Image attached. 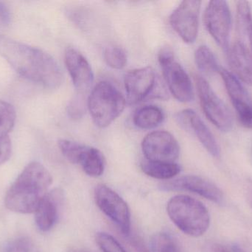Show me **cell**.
Instances as JSON below:
<instances>
[{
    "label": "cell",
    "mask_w": 252,
    "mask_h": 252,
    "mask_svg": "<svg viewBox=\"0 0 252 252\" xmlns=\"http://www.w3.org/2000/svg\"><path fill=\"white\" fill-rule=\"evenodd\" d=\"M0 56L19 75L35 84L56 89L63 83L62 68L41 49L0 34Z\"/></svg>",
    "instance_id": "1"
},
{
    "label": "cell",
    "mask_w": 252,
    "mask_h": 252,
    "mask_svg": "<svg viewBox=\"0 0 252 252\" xmlns=\"http://www.w3.org/2000/svg\"><path fill=\"white\" fill-rule=\"evenodd\" d=\"M52 183L53 178L45 167L35 161L30 163L7 190L4 205L15 213H34Z\"/></svg>",
    "instance_id": "2"
},
{
    "label": "cell",
    "mask_w": 252,
    "mask_h": 252,
    "mask_svg": "<svg viewBox=\"0 0 252 252\" xmlns=\"http://www.w3.org/2000/svg\"><path fill=\"white\" fill-rule=\"evenodd\" d=\"M167 212L173 223L189 236H201L210 227V216L207 207L188 195L172 198L167 204Z\"/></svg>",
    "instance_id": "3"
},
{
    "label": "cell",
    "mask_w": 252,
    "mask_h": 252,
    "mask_svg": "<svg viewBox=\"0 0 252 252\" xmlns=\"http://www.w3.org/2000/svg\"><path fill=\"white\" fill-rule=\"evenodd\" d=\"M126 99L121 92L108 81H100L93 89L87 108L94 124L100 128L110 125L125 109Z\"/></svg>",
    "instance_id": "4"
},
{
    "label": "cell",
    "mask_w": 252,
    "mask_h": 252,
    "mask_svg": "<svg viewBox=\"0 0 252 252\" xmlns=\"http://www.w3.org/2000/svg\"><path fill=\"white\" fill-rule=\"evenodd\" d=\"M158 59L172 95L184 103L192 101L194 92L192 81L183 67L175 59L173 51L167 47L161 49Z\"/></svg>",
    "instance_id": "5"
},
{
    "label": "cell",
    "mask_w": 252,
    "mask_h": 252,
    "mask_svg": "<svg viewBox=\"0 0 252 252\" xmlns=\"http://www.w3.org/2000/svg\"><path fill=\"white\" fill-rule=\"evenodd\" d=\"M195 84L201 108L207 118L220 131H230L233 127V116L229 108L207 80L198 75L195 77Z\"/></svg>",
    "instance_id": "6"
},
{
    "label": "cell",
    "mask_w": 252,
    "mask_h": 252,
    "mask_svg": "<svg viewBox=\"0 0 252 252\" xmlns=\"http://www.w3.org/2000/svg\"><path fill=\"white\" fill-rule=\"evenodd\" d=\"M96 204L100 210L115 223L124 235L130 233V212L125 201L106 185L100 184L94 191Z\"/></svg>",
    "instance_id": "7"
},
{
    "label": "cell",
    "mask_w": 252,
    "mask_h": 252,
    "mask_svg": "<svg viewBox=\"0 0 252 252\" xmlns=\"http://www.w3.org/2000/svg\"><path fill=\"white\" fill-rule=\"evenodd\" d=\"M204 24L216 42L224 50L229 47L232 16L226 1H210L204 13Z\"/></svg>",
    "instance_id": "8"
},
{
    "label": "cell",
    "mask_w": 252,
    "mask_h": 252,
    "mask_svg": "<svg viewBox=\"0 0 252 252\" xmlns=\"http://www.w3.org/2000/svg\"><path fill=\"white\" fill-rule=\"evenodd\" d=\"M201 5L199 0H185L170 15L172 28L188 44L195 42L198 36Z\"/></svg>",
    "instance_id": "9"
},
{
    "label": "cell",
    "mask_w": 252,
    "mask_h": 252,
    "mask_svg": "<svg viewBox=\"0 0 252 252\" xmlns=\"http://www.w3.org/2000/svg\"><path fill=\"white\" fill-rule=\"evenodd\" d=\"M142 149L147 161L175 163L180 154V146L173 135L166 131H154L145 136Z\"/></svg>",
    "instance_id": "10"
},
{
    "label": "cell",
    "mask_w": 252,
    "mask_h": 252,
    "mask_svg": "<svg viewBox=\"0 0 252 252\" xmlns=\"http://www.w3.org/2000/svg\"><path fill=\"white\" fill-rule=\"evenodd\" d=\"M161 190L185 191L200 195L216 204L223 201L222 191L215 183L197 176H185L159 185Z\"/></svg>",
    "instance_id": "11"
},
{
    "label": "cell",
    "mask_w": 252,
    "mask_h": 252,
    "mask_svg": "<svg viewBox=\"0 0 252 252\" xmlns=\"http://www.w3.org/2000/svg\"><path fill=\"white\" fill-rule=\"evenodd\" d=\"M125 88L129 105L150 99L157 84V75L151 67L133 70L125 76Z\"/></svg>",
    "instance_id": "12"
},
{
    "label": "cell",
    "mask_w": 252,
    "mask_h": 252,
    "mask_svg": "<svg viewBox=\"0 0 252 252\" xmlns=\"http://www.w3.org/2000/svg\"><path fill=\"white\" fill-rule=\"evenodd\" d=\"M176 119L181 127L195 135L210 155L215 158L220 157V146L216 138L195 111L183 109L176 114Z\"/></svg>",
    "instance_id": "13"
},
{
    "label": "cell",
    "mask_w": 252,
    "mask_h": 252,
    "mask_svg": "<svg viewBox=\"0 0 252 252\" xmlns=\"http://www.w3.org/2000/svg\"><path fill=\"white\" fill-rule=\"evenodd\" d=\"M64 61L74 86L78 93L83 94L90 88L94 80L90 63L80 52L73 48L66 49Z\"/></svg>",
    "instance_id": "14"
},
{
    "label": "cell",
    "mask_w": 252,
    "mask_h": 252,
    "mask_svg": "<svg viewBox=\"0 0 252 252\" xmlns=\"http://www.w3.org/2000/svg\"><path fill=\"white\" fill-rule=\"evenodd\" d=\"M63 193L59 189L48 192L40 201L35 211V221L38 229L48 232L56 224Z\"/></svg>",
    "instance_id": "15"
},
{
    "label": "cell",
    "mask_w": 252,
    "mask_h": 252,
    "mask_svg": "<svg viewBox=\"0 0 252 252\" xmlns=\"http://www.w3.org/2000/svg\"><path fill=\"white\" fill-rule=\"evenodd\" d=\"M228 62L234 75L245 84L252 86V53L244 43L235 41L226 51Z\"/></svg>",
    "instance_id": "16"
},
{
    "label": "cell",
    "mask_w": 252,
    "mask_h": 252,
    "mask_svg": "<svg viewBox=\"0 0 252 252\" xmlns=\"http://www.w3.org/2000/svg\"><path fill=\"white\" fill-rule=\"evenodd\" d=\"M219 74L221 75L222 79L224 82L225 87L228 95L230 98L232 105L238 104L252 102L249 93L242 83L234 75L224 68H220Z\"/></svg>",
    "instance_id": "17"
},
{
    "label": "cell",
    "mask_w": 252,
    "mask_h": 252,
    "mask_svg": "<svg viewBox=\"0 0 252 252\" xmlns=\"http://www.w3.org/2000/svg\"><path fill=\"white\" fill-rule=\"evenodd\" d=\"M164 120V113L158 107L148 105L137 109L133 115V123L139 129L151 130L159 126Z\"/></svg>",
    "instance_id": "18"
},
{
    "label": "cell",
    "mask_w": 252,
    "mask_h": 252,
    "mask_svg": "<svg viewBox=\"0 0 252 252\" xmlns=\"http://www.w3.org/2000/svg\"><path fill=\"white\" fill-rule=\"evenodd\" d=\"M141 168L147 176L159 180H169L173 179L181 172L180 166L176 163L146 161L142 163Z\"/></svg>",
    "instance_id": "19"
},
{
    "label": "cell",
    "mask_w": 252,
    "mask_h": 252,
    "mask_svg": "<svg viewBox=\"0 0 252 252\" xmlns=\"http://www.w3.org/2000/svg\"><path fill=\"white\" fill-rule=\"evenodd\" d=\"M79 164L83 170L91 177L101 176L104 172V157L96 148L87 146Z\"/></svg>",
    "instance_id": "20"
},
{
    "label": "cell",
    "mask_w": 252,
    "mask_h": 252,
    "mask_svg": "<svg viewBox=\"0 0 252 252\" xmlns=\"http://www.w3.org/2000/svg\"><path fill=\"white\" fill-rule=\"evenodd\" d=\"M197 68L204 75L212 76L220 72V67L214 53L207 46H200L195 53Z\"/></svg>",
    "instance_id": "21"
},
{
    "label": "cell",
    "mask_w": 252,
    "mask_h": 252,
    "mask_svg": "<svg viewBox=\"0 0 252 252\" xmlns=\"http://www.w3.org/2000/svg\"><path fill=\"white\" fill-rule=\"evenodd\" d=\"M252 24L251 7L247 1L237 2L236 29L238 36L244 38L250 33Z\"/></svg>",
    "instance_id": "22"
},
{
    "label": "cell",
    "mask_w": 252,
    "mask_h": 252,
    "mask_svg": "<svg viewBox=\"0 0 252 252\" xmlns=\"http://www.w3.org/2000/svg\"><path fill=\"white\" fill-rule=\"evenodd\" d=\"M151 249L152 252H181L177 241L166 232H158L153 235Z\"/></svg>",
    "instance_id": "23"
},
{
    "label": "cell",
    "mask_w": 252,
    "mask_h": 252,
    "mask_svg": "<svg viewBox=\"0 0 252 252\" xmlns=\"http://www.w3.org/2000/svg\"><path fill=\"white\" fill-rule=\"evenodd\" d=\"M16 113L11 104L0 100V137L9 136L16 122Z\"/></svg>",
    "instance_id": "24"
},
{
    "label": "cell",
    "mask_w": 252,
    "mask_h": 252,
    "mask_svg": "<svg viewBox=\"0 0 252 252\" xmlns=\"http://www.w3.org/2000/svg\"><path fill=\"white\" fill-rule=\"evenodd\" d=\"M58 145L63 156L74 164H79L87 147L85 145L66 139H61L58 142Z\"/></svg>",
    "instance_id": "25"
},
{
    "label": "cell",
    "mask_w": 252,
    "mask_h": 252,
    "mask_svg": "<svg viewBox=\"0 0 252 252\" xmlns=\"http://www.w3.org/2000/svg\"><path fill=\"white\" fill-rule=\"evenodd\" d=\"M103 56L108 66L113 69H123L127 63L126 52L121 47H107L104 50Z\"/></svg>",
    "instance_id": "26"
},
{
    "label": "cell",
    "mask_w": 252,
    "mask_h": 252,
    "mask_svg": "<svg viewBox=\"0 0 252 252\" xmlns=\"http://www.w3.org/2000/svg\"><path fill=\"white\" fill-rule=\"evenodd\" d=\"M96 242L103 252H127L113 236L105 232L97 233Z\"/></svg>",
    "instance_id": "27"
},
{
    "label": "cell",
    "mask_w": 252,
    "mask_h": 252,
    "mask_svg": "<svg viewBox=\"0 0 252 252\" xmlns=\"http://www.w3.org/2000/svg\"><path fill=\"white\" fill-rule=\"evenodd\" d=\"M237 112L238 121L240 124L245 128L252 130V103L238 104L233 105Z\"/></svg>",
    "instance_id": "28"
},
{
    "label": "cell",
    "mask_w": 252,
    "mask_h": 252,
    "mask_svg": "<svg viewBox=\"0 0 252 252\" xmlns=\"http://www.w3.org/2000/svg\"><path fill=\"white\" fill-rule=\"evenodd\" d=\"M86 102L83 94L75 96L67 106V113L72 119H79L85 113Z\"/></svg>",
    "instance_id": "29"
},
{
    "label": "cell",
    "mask_w": 252,
    "mask_h": 252,
    "mask_svg": "<svg viewBox=\"0 0 252 252\" xmlns=\"http://www.w3.org/2000/svg\"><path fill=\"white\" fill-rule=\"evenodd\" d=\"M11 153L12 143L9 136L0 137V166L8 161Z\"/></svg>",
    "instance_id": "30"
},
{
    "label": "cell",
    "mask_w": 252,
    "mask_h": 252,
    "mask_svg": "<svg viewBox=\"0 0 252 252\" xmlns=\"http://www.w3.org/2000/svg\"><path fill=\"white\" fill-rule=\"evenodd\" d=\"M4 252H30V245L25 239H17L7 244Z\"/></svg>",
    "instance_id": "31"
},
{
    "label": "cell",
    "mask_w": 252,
    "mask_h": 252,
    "mask_svg": "<svg viewBox=\"0 0 252 252\" xmlns=\"http://www.w3.org/2000/svg\"><path fill=\"white\" fill-rule=\"evenodd\" d=\"M11 13L4 3L0 1V28L6 27L10 23Z\"/></svg>",
    "instance_id": "32"
},
{
    "label": "cell",
    "mask_w": 252,
    "mask_h": 252,
    "mask_svg": "<svg viewBox=\"0 0 252 252\" xmlns=\"http://www.w3.org/2000/svg\"><path fill=\"white\" fill-rule=\"evenodd\" d=\"M130 244L133 246V248L137 251V252H150L149 250L147 248L145 244H144L142 240L137 236H133L130 238Z\"/></svg>",
    "instance_id": "33"
},
{
    "label": "cell",
    "mask_w": 252,
    "mask_h": 252,
    "mask_svg": "<svg viewBox=\"0 0 252 252\" xmlns=\"http://www.w3.org/2000/svg\"><path fill=\"white\" fill-rule=\"evenodd\" d=\"M214 252H229L224 247H221V246L218 245L215 247Z\"/></svg>",
    "instance_id": "34"
},
{
    "label": "cell",
    "mask_w": 252,
    "mask_h": 252,
    "mask_svg": "<svg viewBox=\"0 0 252 252\" xmlns=\"http://www.w3.org/2000/svg\"><path fill=\"white\" fill-rule=\"evenodd\" d=\"M232 252H246L241 248V247H239L238 245H234L232 247Z\"/></svg>",
    "instance_id": "35"
},
{
    "label": "cell",
    "mask_w": 252,
    "mask_h": 252,
    "mask_svg": "<svg viewBox=\"0 0 252 252\" xmlns=\"http://www.w3.org/2000/svg\"><path fill=\"white\" fill-rule=\"evenodd\" d=\"M249 38H250V44H251L252 50V24L251 28H250V33H249Z\"/></svg>",
    "instance_id": "36"
},
{
    "label": "cell",
    "mask_w": 252,
    "mask_h": 252,
    "mask_svg": "<svg viewBox=\"0 0 252 252\" xmlns=\"http://www.w3.org/2000/svg\"></svg>",
    "instance_id": "37"
}]
</instances>
